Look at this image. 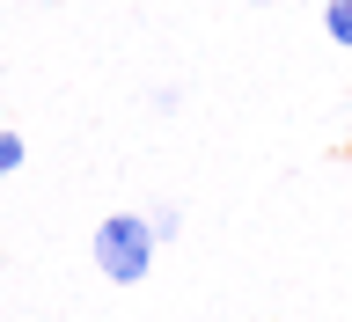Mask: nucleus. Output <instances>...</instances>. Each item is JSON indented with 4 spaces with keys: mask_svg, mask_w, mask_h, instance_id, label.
I'll return each mask as SVG.
<instances>
[{
    "mask_svg": "<svg viewBox=\"0 0 352 322\" xmlns=\"http://www.w3.org/2000/svg\"><path fill=\"white\" fill-rule=\"evenodd\" d=\"M22 154H30V147H22V132H0V176H15Z\"/></svg>",
    "mask_w": 352,
    "mask_h": 322,
    "instance_id": "3",
    "label": "nucleus"
},
{
    "mask_svg": "<svg viewBox=\"0 0 352 322\" xmlns=\"http://www.w3.org/2000/svg\"><path fill=\"white\" fill-rule=\"evenodd\" d=\"M323 30H330V44L352 51V0H323Z\"/></svg>",
    "mask_w": 352,
    "mask_h": 322,
    "instance_id": "2",
    "label": "nucleus"
},
{
    "mask_svg": "<svg viewBox=\"0 0 352 322\" xmlns=\"http://www.w3.org/2000/svg\"><path fill=\"white\" fill-rule=\"evenodd\" d=\"M257 8H272V0H257Z\"/></svg>",
    "mask_w": 352,
    "mask_h": 322,
    "instance_id": "5",
    "label": "nucleus"
},
{
    "mask_svg": "<svg viewBox=\"0 0 352 322\" xmlns=\"http://www.w3.org/2000/svg\"><path fill=\"white\" fill-rule=\"evenodd\" d=\"M154 227L140 213H110V220H96V271H103L110 286H140L154 271Z\"/></svg>",
    "mask_w": 352,
    "mask_h": 322,
    "instance_id": "1",
    "label": "nucleus"
},
{
    "mask_svg": "<svg viewBox=\"0 0 352 322\" xmlns=\"http://www.w3.org/2000/svg\"><path fill=\"white\" fill-rule=\"evenodd\" d=\"M147 227H154V242H169L176 227H184V213H176V205H162V213H147Z\"/></svg>",
    "mask_w": 352,
    "mask_h": 322,
    "instance_id": "4",
    "label": "nucleus"
}]
</instances>
